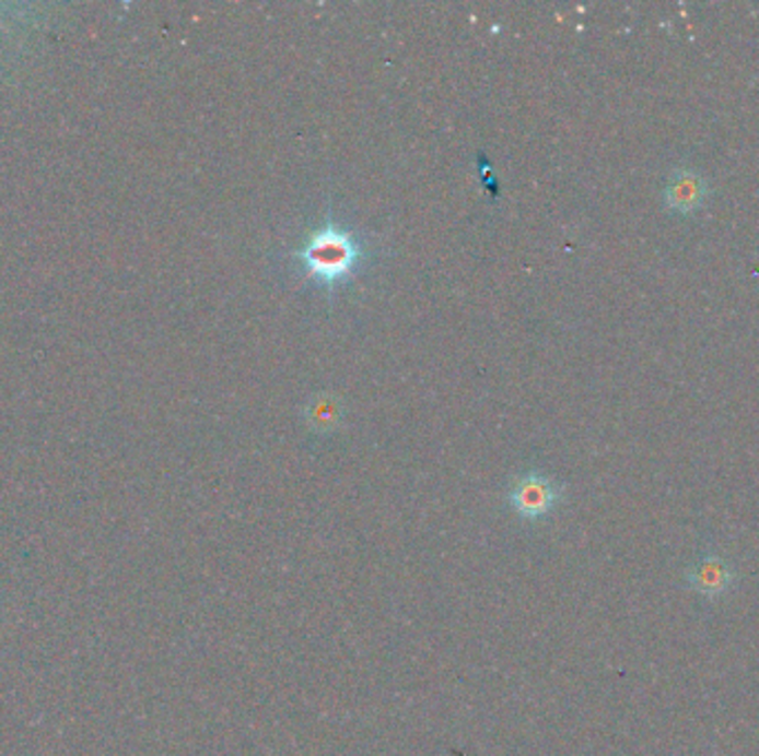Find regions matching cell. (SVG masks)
Returning <instances> with one entry per match:
<instances>
[{
  "label": "cell",
  "instance_id": "1",
  "mask_svg": "<svg viewBox=\"0 0 759 756\" xmlns=\"http://www.w3.org/2000/svg\"><path fill=\"white\" fill-rule=\"evenodd\" d=\"M295 258L305 267L307 275L331 291L353 275L364 260V251L351 232L327 220L295 251Z\"/></svg>",
  "mask_w": 759,
  "mask_h": 756
},
{
  "label": "cell",
  "instance_id": "2",
  "mask_svg": "<svg viewBox=\"0 0 759 756\" xmlns=\"http://www.w3.org/2000/svg\"><path fill=\"white\" fill-rule=\"evenodd\" d=\"M509 499L517 515L526 519H538L553 510L560 499V486L540 473H528L513 484Z\"/></svg>",
  "mask_w": 759,
  "mask_h": 756
},
{
  "label": "cell",
  "instance_id": "3",
  "mask_svg": "<svg viewBox=\"0 0 759 756\" xmlns=\"http://www.w3.org/2000/svg\"><path fill=\"white\" fill-rule=\"evenodd\" d=\"M664 200L677 213H693L707 200V180L693 169H677L668 178Z\"/></svg>",
  "mask_w": 759,
  "mask_h": 756
},
{
  "label": "cell",
  "instance_id": "4",
  "mask_svg": "<svg viewBox=\"0 0 759 756\" xmlns=\"http://www.w3.org/2000/svg\"><path fill=\"white\" fill-rule=\"evenodd\" d=\"M733 579L735 577H733L731 566L726 562H722L720 557H707L689 572L691 588H696L698 592H702L707 596H717V594L728 592Z\"/></svg>",
  "mask_w": 759,
  "mask_h": 756
},
{
  "label": "cell",
  "instance_id": "5",
  "mask_svg": "<svg viewBox=\"0 0 759 756\" xmlns=\"http://www.w3.org/2000/svg\"><path fill=\"white\" fill-rule=\"evenodd\" d=\"M307 417H310V422L314 424V428L327 430V428H331V426L338 424V420H340V404H338L334 398L323 395V398H318V400L310 406Z\"/></svg>",
  "mask_w": 759,
  "mask_h": 756
}]
</instances>
